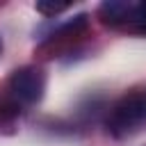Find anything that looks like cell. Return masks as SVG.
Here are the masks:
<instances>
[{
    "label": "cell",
    "mask_w": 146,
    "mask_h": 146,
    "mask_svg": "<svg viewBox=\"0 0 146 146\" xmlns=\"http://www.w3.org/2000/svg\"><path fill=\"white\" fill-rule=\"evenodd\" d=\"M68 7H71L68 2H52V0H39V2L34 5V9L41 11L43 16H55V14H59V11H66Z\"/></svg>",
    "instance_id": "3"
},
{
    "label": "cell",
    "mask_w": 146,
    "mask_h": 146,
    "mask_svg": "<svg viewBox=\"0 0 146 146\" xmlns=\"http://www.w3.org/2000/svg\"><path fill=\"white\" fill-rule=\"evenodd\" d=\"M0 52H2V41H0Z\"/></svg>",
    "instance_id": "4"
},
{
    "label": "cell",
    "mask_w": 146,
    "mask_h": 146,
    "mask_svg": "<svg viewBox=\"0 0 146 146\" xmlns=\"http://www.w3.org/2000/svg\"><path fill=\"white\" fill-rule=\"evenodd\" d=\"M9 91L16 100L25 105H34L43 98L46 91V75L36 66H23L18 68L9 80Z\"/></svg>",
    "instance_id": "2"
},
{
    "label": "cell",
    "mask_w": 146,
    "mask_h": 146,
    "mask_svg": "<svg viewBox=\"0 0 146 146\" xmlns=\"http://www.w3.org/2000/svg\"><path fill=\"white\" fill-rule=\"evenodd\" d=\"M144 123H146V100L139 96H130L123 98L119 105H114L107 119V130L114 137H128L137 132Z\"/></svg>",
    "instance_id": "1"
}]
</instances>
